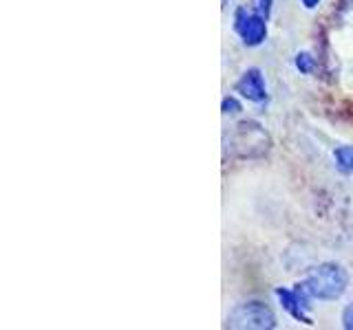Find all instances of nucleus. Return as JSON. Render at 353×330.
<instances>
[{"mask_svg": "<svg viewBox=\"0 0 353 330\" xmlns=\"http://www.w3.org/2000/svg\"><path fill=\"white\" fill-rule=\"evenodd\" d=\"M340 322H342V328L353 330V304L345 306V311H342V315H340Z\"/></svg>", "mask_w": 353, "mask_h": 330, "instance_id": "nucleus-10", "label": "nucleus"}, {"mask_svg": "<svg viewBox=\"0 0 353 330\" xmlns=\"http://www.w3.org/2000/svg\"><path fill=\"white\" fill-rule=\"evenodd\" d=\"M309 293L314 295V300L323 302H334L338 297L345 295L349 286V273L342 264L336 262H325L320 267L309 271V275L303 280Z\"/></svg>", "mask_w": 353, "mask_h": 330, "instance_id": "nucleus-1", "label": "nucleus"}, {"mask_svg": "<svg viewBox=\"0 0 353 330\" xmlns=\"http://www.w3.org/2000/svg\"><path fill=\"white\" fill-rule=\"evenodd\" d=\"M234 31L245 47H261L268 40V18L261 11L239 7L234 11Z\"/></svg>", "mask_w": 353, "mask_h": 330, "instance_id": "nucleus-4", "label": "nucleus"}, {"mask_svg": "<svg viewBox=\"0 0 353 330\" xmlns=\"http://www.w3.org/2000/svg\"><path fill=\"white\" fill-rule=\"evenodd\" d=\"M272 7H274V0H256V9L261 11L265 18L272 16Z\"/></svg>", "mask_w": 353, "mask_h": 330, "instance_id": "nucleus-11", "label": "nucleus"}, {"mask_svg": "<svg viewBox=\"0 0 353 330\" xmlns=\"http://www.w3.org/2000/svg\"><path fill=\"white\" fill-rule=\"evenodd\" d=\"M221 110H223L225 117H234V115L241 113L243 106H241V102L234 95H228V97H223V102H221Z\"/></svg>", "mask_w": 353, "mask_h": 330, "instance_id": "nucleus-9", "label": "nucleus"}, {"mask_svg": "<svg viewBox=\"0 0 353 330\" xmlns=\"http://www.w3.org/2000/svg\"><path fill=\"white\" fill-rule=\"evenodd\" d=\"M225 326L236 330H272L276 328V315L261 302H245L232 308Z\"/></svg>", "mask_w": 353, "mask_h": 330, "instance_id": "nucleus-3", "label": "nucleus"}, {"mask_svg": "<svg viewBox=\"0 0 353 330\" xmlns=\"http://www.w3.org/2000/svg\"><path fill=\"white\" fill-rule=\"evenodd\" d=\"M230 150L241 159L263 157L270 150V135L256 121H241L230 135Z\"/></svg>", "mask_w": 353, "mask_h": 330, "instance_id": "nucleus-2", "label": "nucleus"}, {"mask_svg": "<svg viewBox=\"0 0 353 330\" xmlns=\"http://www.w3.org/2000/svg\"><path fill=\"white\" fill-rule=\"evenodd\" d=\"M276 297H279V302H281V306H283V311H287L290 313L296 322H303V324H307V326H312L314 322H312V317H309V313H307V308L301 304V300L296 297V293H294V289H283V286H279L276 289Z\"/></svg>", "mask_w": 353, "mask_h": 330, "instance_id": "nucleus-6", "label": "nucleus"}, {"mask_svg": "<svg viewBox=\"0 0 353 330\" xmlns=\"http://www.w3.org/2000/svg\"><path fill=\"white\" fill-rule=\"evenodd\" d=\"M320 3H323V0H301V5L305 7V9H309V11H312V9H316Z\"/></svg>", "mask_w": 353, "mask_h": 330, "instance_id": "nucleus-12", "label": "nucleus"}, {"mask_svg": "<svg viewBox=\"0 0 353 330\" xmlns=\"http://www.w3.org/2000/svg\"><path fill=\"white\" fill-rule=\"evenodd\" d=\"M234 91L252 104H263L268 99V86H265L263 73L259 69H248L234 84Z\"/></svg>", "mask_w": 353, "mask_h": 330, "instance_id": "nucleus-5", "label": "nucleus"}, {"mask_svg": "<svg viewBox=\"0 0 353 330\" xmlns=\"http://www.w3.org/2000/svg\"><path fill=\"white\" fill-rule=\"evenodd\" d=\"M334 161L340 172L351 174L353 172V146H340L334 150Z\"/></svg>", "mask_w": 353, "mask_h": 330, "instance_id": "nucleus-7", "label": "nucleus"}, {"mask_svg": "<svg viewBox=\"0 0 353 330\" xmlns=\"http://www.w3.org/2000/svg\"><path fill=\"white\" fill-rule=\"evenodd\" d=\"M296 69L301 71L303 75H309V73H314L316 69V60H314V55L312 53H307V51H301V53H296Z\"/></svg>", "mask_w": 353, "mask_h": 330, "instance_id": "nucleus-8", "label": "nucleus"}]
</instances>
